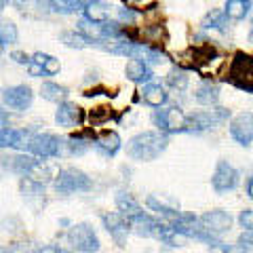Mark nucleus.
Here are the masks:
<instances>
[{
	"label": "nucleus",
	"instance_id": "obj_31",
	"mask_svg": "<svg viewBox=\"0 0 253 253\" xmlns=\"http://www.w3.org/2000/svg\"><path fill=\"white\" fill-rule=\"evenodd\" d=\"M19 32L13 21H0V41H2V44H15Z\"/></svg>",
	"mask_w": 253,
	"mask_h": 253
},
{
	"label": "nucleus",
	"instance_id": "obj_25",
	"mask_svg": "<svg viewBox=\"0 0 253 253\" xmlns=\"http://www.w3.org/2000/svg\"><path fill=\"white\" fill-rule=\"evenodd\" d=\"M249 11H251V0H228L226 9H224L226 17H230L234 21L245 19L249 15Z\"/></svg>",
	"mask_w": 253,
	"mask_h": 253
},
{
	"label": "nucleus",
	"instance_id": "obj_14",
	"mask_svg": "<svg viewBox=\"0 0 253 253\" xmlns=\"http://www.w3.org/2000/svg\"><path fill=\"white\" fill-rule=\"evenodd\" d=\"M32 133L26 129H0V148H13V150H26Z\"/></svg>",
	"mask_w": 253,
	"mask_h": 253
},
{
	"label": "nucleus",
	"instance_id": "obj_24",
	"mask_svg": "<svg viewBox=\"0 0 253 253\" xmlns=\"http://www.w3.org/2000/svg\"><path fill=\"white\" fill-rule=\"evenodd\" d=\"M59 41L70 46V49H86V46H97V42L89 41L86 36H83L81 32H72V30H66L59 34Z\"/></svg>",
	"mask_w": 253,
	"mask_h": 253
},
{
	"label": "nucleus",
	"instance_id": "obj_3",
	"mask_svg": "<svg viewBox=\"0 0 253 253\" xmlns=\"http://www.w3.org/2000/svg\"><path fill=\"white\" fill-rule=\"evenodd\" d=\"M230 118V110L226 108H215V110H199V112H192L184 116V129L186 133H203V131H209L213 126H217Z\"/></svg>",
	"mask_w": 253,
	"mask_h": 253
},
{
	"label": "nucleus",
	"instance_id": "obj_33",
	"mask_svg": "<svg viewBox=\"0 0 253 253\" xmlns=\"http://www.w3.org/2000/svg\"><path fill=\"white\" fill-rule=\"evenodd\" d=\"M239 224H241L243 230H251V228H253V213H251V209H243L241 211Z\"/></svg>",
	"mask_w": 253,
	"mask_h": 253
},
{
	"label": "nucleus",
	"instance_id": "obj_22",
	"mask_svg": "<svg viewBox=\"0 0 253 253\" xmlns=\"http://www.w3.org/2000/svg\"><path fill=\"white\" fill-rule=\"evenodd\" d=\"M188 53H190V57H192V61L188 63L190 68H201V66L209 63L217 55L211 44H199V46H194V49H190Z\"/></svg>",
	"mask_w": 253,
	"mask_h": 253
},
{
	"label": "nucleus",
	"instance_id": "obj_9",
	"mask_svg": "<svg viewBox=\"0 0 253 253\" xmlns=\"http://www.w3.org/2000/svg\"><path fill=\"white\" fill-rule=\"evenodd\" d=\"M184 112H181L179 106H171L167 110H156L154 112V123L161 129V133L169 135V133H181L184 129Z\"/></svg>",
	"mask_w": 253,
	"mask_h": 253
},
{
	"label": "nucleus",
	"instance_id": "obj_21",
	"mask_svg": "<svg viewBox=\"0 0 253 253\" xmlns=\"http://www.w3.org/2000/svg\"><path fill=\"white\" fill-rule=\"evenodd\" d=\"M141 97H144V101L148 106H152V108H161L163 104H167V99H169V95L165 93V89L161 84H154V83H150L144 86V91H141Z\"/></svg>",
	"mask_w": 253,
	"mask_h": 253
},
{
	"label": "nucleus",
	"instance_id": "obj_20",
	"mask_svg": "<svg viewBox=\"0 0 253 253\" xmlns=\"http://www.w3.org/2000/svg\"><path fill=\"white\" fill-rule=\"evenodd\" d=\"M125 76L133 83H144V81H150L154 74H152V70L146 66V61L131 59V61H126V66H125Z\"/></svg>",
	"mask_w": 253,
	"mask_h": 253
},
{
	"label": "nucleus",
	"instance_id": "obj_43",
	"mask_svg": "<svg viewBox=\"0 0 253 253\" xmlns=\"http://www.w3.org/2000/svg\"><path fill=\"white\" fill-rule=\"evenodd\" d=\"M57 253H70V251H66V249H57Z\"/></svg>",
	"mask_w": 253,
	"mask_h": 253
},
{
	"label": "nucleus",
	"instance_id": "obj_10",
	"mask_svg": "<svg viewBox=\"0 0 253 253\" xmlns=\"http://www.w3.org/2000/svg\"><path fill=\"white\" fill-rule=\"evenodd\" d=\"M230 135L236 144H241L245 148L251 146L253 139V114L249 112H241L239 116H234L230 121Z\"/></svg>",
	"mask_w": 253,
	"mask_h": 253
},
{
	"label": "nucleus",
	"instance_id": "obj_26",
	"mask_svg": "<svg viewBox=\"0 0 253 253\" xmlns=\"http://www.w3.org/2000/svg\"><path fill=\"white\" fill-rule=\"evenodd\" d=\"M32 61H34L36 66H41L46 76H55L61 70L59 59L53 57V55H46V53H36L34 57H32Z\"/></svg>",
	"mask_w": 253,
	"mask_h": 253
},
{
	"label": "nucleus",
	"instance_id": "obj_39",
	"mask_svg": "<svg viewBox=\"0 0 253 253\" xmlns=\"http://www.w3.org/2000/svg\"><path fill=\"white\" fill-rule=\"evenodd\" d=\"M245 192H247V196H249V199L253 196V179H251V175L247 177V181H245Z\"/></svg>",
	"mask_w": 253,
	"mask_h": 253
},
{
	"label": "nucleus",
	"instance_id": "obj_38",
	"mask_svg": "<svg viewBox=\"0 0 253 253\" xmlns=\"http://www.w3.org/2000/svg\"><path fill=\"white\" fill-rule=\"evenodd\" d=\"M6 125H9V112L0 108V129H4Z\"/></svg>",
	"mask_w": 253,
	"mask_h": 253
},
{
	"label": "nucleus",
	"instance_id": "obj_18",
	"mask_svg": "<svg viewBox=\"0 0 253 253\" xmlns=\"http://www.w3.org/2000/svg\"><path fill=\"white\" fill-rule=\"evenodd\" d=\"M93 144L104 156H114L118 150H121L123 141H121V135H118L116 131H104L99 137H95Z\"/></svg>",
	"mask_w": 253,
	"mask_h": 253
},
{
	"label": "nucleus",
	"instance_id": "obj_40",
	"mask_svg": "<svg viewBox=\"0 0 253 253\" xmlns=\"http://www.w3.org/2000/svg\"><path fill=\"white\" fill-rule=\"evenodd\" d=\"M13 4H15V6H17V9H19V11H23V9H26V6L30 4V0H13Z\"/></svg>",
	"mask_w": 253,
	"mask_h": 253
},
{
	"label": "nucleus",
	"instance_id": "obj_29",
	"mask_svg": "<svg viewBox=\"0 0 253 253\" xmlns=\"http://www.w3.org/2000/svg\"><path fill=\"white\" fill-rule=\"evenodd\" d=\"M226 21H228V17H226L224 9H213L211 13H207V17L203 19L201 26L205 30H209V28H213V30H224L226 28Z\"/></svg>",
	"mask_w": 253,
	"mask_h": 253
},
{
	"label": "nucleus",
	"instance_id": "obj_23",
	"mask_svg": "<svg viewBox=\"0 0 253 253\" xmlns=\"http://www.w3.org/2000/svg\"><path fill=\"white\" fill-rule=\"evenodd\" d=\"M86 0H49V9L59 15H74L84 9Z\"/></svg>",
	"mask_w": 253,
	"mask_h": 253
},
{
	"label": "nucleus",
	"instance_id": "obj_37",
	"mask_svg": "<svg viewBox=\"0 0 253 253\" xmlns=\"http://www.w3.org/2000/svg\"><path fill=\"white\" fill-rule=\"evenodd\" d=\"M84 97H95V95H112L108 89H104V86H99V89H89V91H84L83 93Z\"/></svg>",
	"mask_w": 253,
	"mask_h": 253
},
{
	"label": "nucleus",
	"instance_id": "obj_5",
	"mask_svg": "<svg viewBox=\"0 0 253 253\" xmlns=\"http://www.w3.org/2000/svg\"><path fill=\"white\" fill-rule=\"evenodd\" d=\"M68 241L76 251H83V253H97L101 247L97 232H95L89 224L72 226L68 230Z\"/></svg>",
	"mask_w": 253,
	"mask_h": 253
},
{
	"label": "nucleus",
	"instance_id": "obj_42",
	"mask_svg": "<svg viewBox=\"0 0 253 253\" xmlns=\"http://www.w3.org/2000/svg\"><path fill=\"white\" fill-rule=\"evenodd\" d=\"M2 49H4V44H2V41H0V55H2Z\"/></svg>",
	"mask_w": 253,
	"mask_h": 253
},
{
	"label": "nucleus",
	"instance_id": "obj_27",
	"mask_svg": "<svg viewBox=\"0 0 253 253\" xmlns=\"http://www.w3.org/2000/svg\"><path fill=\"white\" fill-rule=\"evenodd\" d=\"M41 95L46 101H55V104H59V101H63L68 97V89L66 86H61V84H57V83H42Z\"/></svg>",
	"mask_w": 253,
	"mask_h": 253
},
{
	"label": "nucleus",
	"instance_id": "obj_32",
	"mask_svg": "<svg viewBox=\"0 0 253 253\" xmlns=\"http://www.w3.org/2000/svg\"><path fill=\"white\" fill-rule=\"evenodd\" d=\"M167 84L171 86V89H177V91H184L188 86V76L184 70H171V72L167 74Z\"/></svg>",
	"mask_w": 253,
	"mask_h": 253
},
{
	"label": "nucleus",
	"instance_id": "obj_30",
	"mask_svg": "<svg viewBox=\"0 0 253 253\" xmlns=\"http://www.w3.org/2000/svg\"><path fill=\"white\" fill-rule=\"evenodd\" d=\"M89 118H91V125L93 126H97V125H104V123H108V121H118V116H116V112L110 106H99V108H95L93 112L89 114Z\"/></svg>",
	"mask_w": 253,
	"mask_h": 253
},
{
	"label": "nucleus",
	"instance_id": "obj_12",
	"mask_svg": "<svg viewBox=\"0 0 253 253\" xmlns=\"http://www.w3.org/2000/svg\"><path fill=\"white\" fill-rule=\"evenodd\" d=\"M2 101L13 110H28L32 106V101H34V93L26 84L9 86V89L2 91Z\"/></svg>",
	"mask_w": 253,
	"mask_h": 253
},
{
	"label": "nucleus",
	"instance_id": "obj_4",
	"mask_svg": "<svg viewBox=\"0 0 253 253\" xmlns=\"http://www.w3.org/2000/svg\"><path fill=\"white\" fill-rule=\"evenodd\" d=\"M91 188H93V179L86 175L84 171L76 169V167L61 169L57 179H55V190L63 196L76 194V192H89Z\"/></svg>",
	"mask_w": 253,
	"mask_h": 253
},
{
	"label": "nucleus",
	"instance_id": "obj_7",
	"mask_svg": "<svg viewBox=\"0 0 253 253\" xmlns=\"http://www.w3.org/2000/svg\"><path fill=\"white\" fill-rule=\"evenodd\" d=\"M232 215L224 209H213V211H207L203 213V215L199 217V224L207 230L209 234L213 236H221L226 232L232 230Z\"/></svg>",
	"mask_w": 253,
	"mask_h": 253
},
{
	"label": "nucleus",
	"instance_id": "obj_15",
	"mask_svg": "<svg viewBox=\"0 0 253 253\" xmlns=\"http://www.w3.org/2000/svg\"><path fill=\"white\" fill-rule=\"evenodd\" d=\"M38 161L34 156H26V154H15V156H9V158H4V169H9L11 173H17V175L21 177H28L30 175V171L34 169V165Z\"/></svg>",
	"mask_w": 253,
	"mask_h": 253
},
{
	"label": "nucleus",
	"instance_id": "obj_16",
	"mask_svg": "<svg viewBox=\"0 0 253 253\" xmlns=\"http://www.w3.org/2000/svg\"><path fill=\"white\" fill-rule=\"evenodd\" d=\"M116 207H118V213L123 215V219L126 221V224L144 211V207H141V205L133 199L129 192H118L116 194Z\"/></svg>",
	"mask_w": 253,
	"mask_h": 253
},
{
	"label": "nucleus",
	"instance_id": "obj_8",
	"mask_svg": "<svg viewBox=\"0 0 253 253\" xmlns=\"http://www.w3.org/2000/svg\"><path fill=\"white\" fill-rule=\"evenodd\" d=\"M59 137L51 135V133H36L32 135L26 150L34 156H41V158H55L59 156Z\"/></svg>",
	"mask_w": 253,
	"mask_h": 253
},
{
	"label": "nucleus",
	"instance_id": "obj_35",
	"mask_svg": "<svg viewBox=\"0 0 253 253\" xmlns=\"http://www.w3.org/2000/svg\"><path fill=\"white\" fill-rule=\"evenodd\" d=\"M11 59H13V61H17V63H21V66H28V63H30V57H28L26 53H21V51L11 53Z\"/></svg>",
	"mask_w": 253,
	"mask_h": 253
},
{
	"label": "nucleus",
	"instance_id": "obj_41",
	"mask_svg": "<svg viewBox=\"0 0 253 253\" xmlns=\"http://www.w3.org/2000/svg\"><path fill=\"white\" fill-rule=\"evenodd\" d=\"M6 4H9V0H0V11H4Z\"/></svg>",
	"mask_w": 253,
	"mask_h": 253
},
{
	"label": "nucleus",
	"instance_id": "obj_19",
	"mask_svg": "<svg viewBox=\"0 0 253 253\" xmlns=\"http://www.w3.org/2000/svg\"><path fill=\"white\" fill-rule=\"evenodd\" d=\"M194 99L203 106H215L219 101V86L211 81H203L194 91Z\"/></svg>",
	"mask_w": 253,
	"mask_h": 253
},
{
	"label": "nucleus",
	"instance_id": "obj_2",
	"mask_svg": "<svg viewBox=\"0 0 253 253\" xmlns=\"http://www.w3.org/2000/svg\"><path fill=\"white\" fill-rule=\"evenodd\" d=\"M226 81L245 93H253V59L249 53H234V59L228 66Z\"/></svg>",
	"mask_w": 253,
	"mask_h": 253
},
{
	"label": "nucleus",
	"instance_id": "obj_36",
	"mask_svg": "<svg viewBox=\"0 0 253 253\" xmlns=\"http://www.w3.org/2000/svg\"><path fill=\"white\" fill-rule=\"evenodd\" d=\"M118 19L121 21H133L135 19V13H133L131 9H121L118 11Z\"/></svg>",
	"mask_w": 253,
	"mask_h": 253
},
{
	"label": "nucleus",
	"instance_id": "obj_13",
	"mask_svg": "<svg viewBox=\"0 0 253 253\" xmlns=\"http://www.w3.org/2000/svg\"><path fill=\"white\" fill-rule=\"evenodd\" d=\"M55 121L63 129H72V126L83 125L84 112L76 104H72V101H59V108L55 112Z\"/></svg>",
	"mask_w": 253,
	"mask_h": 253
},
{
	"label": "nucleus",
	"instance_id": "obj_11",
	"mask_svg": "<svg viewBox=\"0 0 253 253\" xmlns=\"http://www.w3.org/2000/svg\"><path fill=\"white\" fill-rule=\"evenodd\" d=\"M101 221H104V228L108 230V234L114 239L116 247H125L126 245V234H129V224L123 219V215L118 211H112V213H104L101 215Z\"/></svg>",
	"mask_w": 253,
	"mask_h": 253
},
{
	"label": "nucleus",
	"instance_id": "obj_28",
	"mask_svg": "<svg viewBox=\"0 0 253 253\" xmlns=\"http://www.w3.org/2000/svg\"><path fill=\"white\" fill-rule=\"evenodd\" d=\"M146 205H148V209H150V211H156L158 215L165 217V219H169V221L177 219V215H179V211H177V209H173V207H169V205L161 203V201L156 199V196H148V199H146Z\"/></svg>",
	"mask_w": 253,
	"mask_h": 253
},
{
	"label": "nucleus",
	"instance_id": "obj_1",
	"mask_svg": "<svg viewBox=\"0 0 253 253\" xmlns=\"http://www.w3.org/2000/svg\"><path fill=\"white\" fill-rule=\"evenodd\" d=\"M169 146V139L165 133L161 131H144L139 135L131 137V141L126 144V154H129L133 161L139 163H150L156 161Z\"/></svg>",
	"mask_w": 253,
	"mask_h": 253
},
{
	"label": "nucleus",
	"instance_id": "obj_6",
	"mask_svg": "<svg viewBox=\"0 0 253 253\" xmlns=\"http://www.w3.org/2000/svg\"><path fill=\"white\" fill-rule=\"evenodd\" d=\"M239 184V171H236L234 165H230L228 161H217L215 165V171H213V177H211V186L217 194H224V192H230V190L236 188Z\"/></svg>",
	"mask_w": 253,
	"mask_h": 253
},
{
	"label": "nucleus",
	"instance_id": "obj_34",
	"mask_svg": "<svg viewBox=\"0 0 253 253\" xmlns=\"http://www.w3.org/2000/svg\"><path fill=\"white\" fill-rule=\"evenodd\" d=\"M236 245H241L245 251L251 253V230H243V234L239 236V243Z\"/></svg>",
	"mask_w": 253,
	"mask_h": 253
},
{
	"label": "nucleus",
	"instance_id": "obj_17",
	"mask_svg": "<svg viewBox=\"0 0 253 253\" xmlns=\"http://www.w3.org/2000/svg\"><path fill=\"white\" fill-rule=\"evenodd\" d=\"M110 11H112V6L104 0H86L84 2V19L89 21H95V23H101V21H108L110 19Z\"/></svg>",
	"mask_w": 253,
	"mask_h": 253
}]
</instances>
